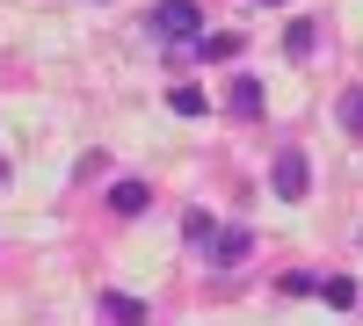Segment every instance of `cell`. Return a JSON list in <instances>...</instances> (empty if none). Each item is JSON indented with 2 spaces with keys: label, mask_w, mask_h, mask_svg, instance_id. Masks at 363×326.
Returning a JSON list of instances; mask_svg holds the SVG:
<instances>
[{
  "label": "cell",
  "mask_w": 363,
  "mask_h": 326,
  "mask_svg": "<svg viewBox=\"0 0 363 326\" xmlns=\"http://www.w3.org/2000/svg\"><path fill=\"white\" fill-rule=\"evenodd\" d=\"M145 29H153V44H196V29H203V8H196V0H153Z\"/></svg>",
  "instance_id": "6da1fadb"
},
{
  "label": "cell",
  "mask_w": 363,
  "mask_h": 326,
  "mask_svg": "<svg viewBox=\"0 0 363 326\" xmlns=\"http://www.w3.org/2000/svg\"><path fill=\"white\" fill-rule=\"evenodd\" d=\"M269 189H277V203H306V189H313V160L298 153V145H277V160H269Z\"/></svg>",
  "instance_id": "7a4b0ae2"
},
{
  "label": "cell",
  "mask_w": 363,
  "mask_h": 326,
  "mask_svg": "<svg viewBox=\"0 0 363 326\" xmlns=\"http://www.w3.org/2000/svg\"><path fill=\"white\" fill-rule=\"evenodd\" d=\"M247 254H255V232H247V225H211V240H203V261H211V269H240Z\"/></svg>",
  "instance_id": "3957f363"
},
{
  "label": "cell",
  "mask_w": 363,
  "mask_h": 326,
  "mask_svg": "<svg viewBox=\"0 0 363 326\" xmlns=\"http://www.w3.org/2000/svg\"><path fill=\"white\" fill-rule=\"evenodd\" d=\"M262 102H269V95H262V80H255V73H233V80H225V109L240 116V124H255Z\"/></svg>",
  "instance_id": "277c9868"
},
{
  "label": "cell",
  "mask_w": 363,
  "mask_h": 326,
  "mask_svg": "<svg viewBox=\"0 0 363 326\" xmlns=\"http://www.w3.org/2000/svg\"><path fill=\"white\" fill-rule=\"evenodd\" d=\"M95 312H102L109 326H145V319H153L138 298H124V290H102V298H95Z\"/></svg>",
  "instance_id": "5b68a950"
},
{
  "label": "cell",
  "mask_w": 363,
  "mask_h": 326,
  "mask_svg": "<svg viewBox=\"0 0 363 326\" xmlns=\"http://www.w3.org/2000/svg\"><path fill=\"white\" fill-rule=\"evenodd\" d=\"M145 203H153V189H145V182H116V189H109V211H116V218H138Z\"/></svg>",
  "instance_id": "8992f818"
},
{
  "label": "cell",
  "mask_w": 363,
  "mask_h": 326,
  "mask_svg": "<svg viewBox=\"0 0 363 326\" xmlns=\"http://www.w3.org/2000/svg\"><path fill=\"white\" fill-rule=\"evenodd\" d=\"M313 44H320V22H313V15H298V22L284 29V51H291V58H313Z\"/></svg>",
  "instance_id": "52a82bcc"
},
{
  "label": "cell",
  "mask_w": 363,
  "mask_h": 326,
  "mask_svg": "<svg viewBox=\"0 0 363 326\" xmlns=\"http://www.w3.org/2000/svg\"><path fill=\"white\" fill-rule=\"evenodd\" d=\"M320 298L335 305V312H349V305H363V290H356V276H327V283H320Z\"/></svg>",
  "instance_id": "ba28073f"
},
{
  "label": "cell",
  "mask_w": 363,
  "mask_h": 326,
  "mask_svg": "<svg viewBox=\"0 0 363 326\" xmlns=\"http://www.w3.org/2000/svg\"><path fill=\"white\" fill-rule=\"evenodd\" d=\"M167 109H174V116H203L211 95H203V87H167Z\"/></svg>",
  "instance_id": "9c48e42d"
},
{
  "label": "cell",
  "mask_w": 363,
  "mask_h": 326,
  "mask_svg": "<svg viewBox=\"0 0 363 326\" xmlns=\"http://www.w3.org/2000/svg\"><path fill=\"white\" fill-rule=\"evenodd\" d=\"M196 51H203V58H240V37L218 29V37H196Z\"/></svg>",
  "instance_id": "30bf717a"
},
{
  "label": "cell",
  "mask_w": 363,
  "mask_h": 326,
  "mask_svg": "<svg viewBox=\"0 0 363 326\" xmlns=\"http://www.w3.org/2000/svg\"><path fill=\"white\" fill-rule=\"evenodd\" d=\"M342 131L363 138V87H349V95H342Z\"/></svg>",
  "instance_id": "8fae6325"
},
{
  "label": "cell",
  "mask_w": 363,
  "mask_h": 326,
  "mask_svg": "<svg viewBox=\"0 0 363 326\" xmlns=\"http://www.w3.org/2000/svg\"><path fill=\"white\" fill-rule=\"evenodd\" d=\"M211 225H218V218H211V211H189V218H182V232H189V240H196V247L211 240Z\"/></svg>",
  "instance_id": "7c38bea8"
},
{
  "label": "cell",
  "mask_w": 363,
  "mask_h": 326,
  "mask_svg": "<svg viewBox=\"0 0 363 326\" xmlns=\"http://www.w3.org/2000/svg\"><path fill=\"white\" fill-rule=\"evenodd\" d=\"M0 182H8V160H0Z\"/></svg>",
  "instance_id": "4fadbf2b"
},
{
  "label": "cell",
  "mask_w": 363,
  "mask_h": 326,
  "mask_svg": "<svg viewBox=\"0 0 363 326\" xmlns=\"http://www.w3.org/2000/svg\"><path fill=\"white\" fill-rule=\"evenodd\" d=\"M262 8H284V0H262Z\"/></svg>",
  "instance_id": "5bb4252c"
}]
</instances>
